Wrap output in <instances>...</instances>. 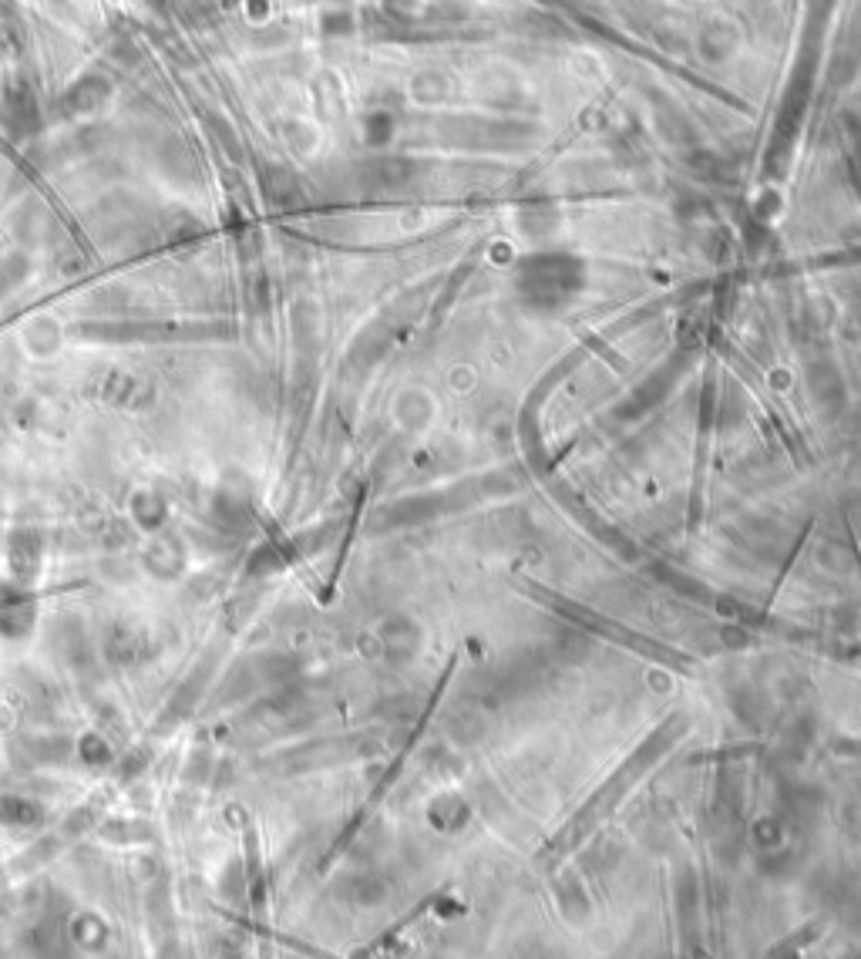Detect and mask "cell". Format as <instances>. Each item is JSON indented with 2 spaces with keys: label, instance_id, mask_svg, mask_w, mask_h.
Instances as JSON below:
<instances>
[{
  "label": "cell",
  "instance_id": "6da1fadb",
  "mask_svg": "<svg viewBox=\"0 0 861 959\" xmlns=\"http://www.w3.org/2000/svg\"><path fill=\"white\" fill-rule=\"evenodd\" d=\"M101 398L115 408H148L155 401V384L142 374L111 371L101 384Z\"/></svg>",
  "mask_w": 861,
  "mask_h": 959
},
{
  "label": "cell",
  "instance_id": "7a4b0ae2",
  "mask_svg": "<svg viewBox=\"0 0 861 959\" xmlns=\"http://www.w3.org/2000/svg\"><path fill=\"white\" fill-rule=\"evenodd\" d=\"M4 552H7V569H11V576H17L24 583V579L37 576V569H41L44 539L37 536L34 529H14L4 542Z\"/></svg>",
  "mask_w": 861,
  "mask_h": 959
},
{
  "label": "cell",
  "instance_id": "3957f363",
  "mask_svg": "<svg viewBox=\"0 0 861 959\" xmlns=\"http://www.w3.org/2000/svg\"><path fill=\"white\" fill-rule=\"evenodd\" d=\"M142 562H145L148 573H155V576H179L182 562H185V549H182V542L175 536H165V532L159 536V532H155L152 542H148Z\"/></svg>",
  "mask_w": 861,
  "mask_h": 959
},
{
  "label": "cell",
  "instance_id": "277c9868",
  "mask_svg": "<svg viewBox=\"0 0 861 959\" xmlns=\"http://www.w3.org/2000/svg\"><path fill=\"white\" fill-rule=\"evenodd\" d=\"M4 118H7V125H11L17 135L34 132L37 118H41V115H37V101L31 95V88L11 85L4 91Z\"/></svg>",
  "mask_w": 861,
  "mask_h": 959
},
{
  "label": "cell",
  "instance_id": "5b68a950",
  "mask_svg": "<svg viewBox=\"0 0 861 959\" xmlns=\"http://www.w3.org/2000/svg\"><path fill=\"white\" fill-rule=\"evenodd\" d=\"M108 85L101 78H85V81H78L68 95H64V112L68 115H91L95 108H101L105 105V98H108Z\"/></svg>",
  "mask_w": 861,
  "mask_h": 959
},
{
  "label": "cell",
  "instance_id": "8992f818",
  "mask_svg": "<svg viewBox=\"0 0 861 959\" xmlns=\"http://www.w3.org/2000/svg\"><path fill=\"white\" fill-rule=\"evenodd\" d=\"M132 515L145 532H159L165 522V499L159 492H135L132 495Z\"/></svg>",
  "mask_w": 861,
  "mask_h": 959
},
{
  "label": "cell",
  "instance_id": "52a82bcc",
  "mask_svg": "<svg viewBox=\"0 0 861 959\" xmlns=\"http://www.w3.org/2000/svg\"><path fill=\"white\" fill-rule=\"evenodd\" d=\"M24 273H27V260H24V256H11V260L0 263V297H4V293L11 290V287H17V283L24 280Z\"/></svg>",
  "mask_w": 861,
  "mask_h": 959
},
{
  "label": "cell",
  "instance_id": "ba28073f",
  "mask_svg": "<svg viewBox=\"0 0 861 959\" xmlns=\"http://www.w3.org/2000/svg\"><path fill=\"white\" fill-rule=\"evenodd\" d=\"M276 566V552L273 549H259L253 552V559H249V573H266V569Z\"/></svg>",
  "mask_w": 861,
  "mask_h": 959
}]
</instances>
